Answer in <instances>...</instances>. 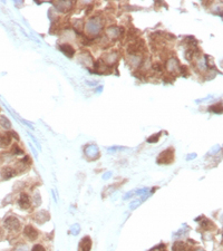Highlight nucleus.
I'll use <instances>...</instances> for the list:
<instances>
[{"mask_svg":"<svg viewBox=\"0 0 223 251\" xmlns=\"http://www.w3.org/2000/svg\"><path fill=\"white\" fill-rule=\"evenodd\" d=\"M174 161V150L172 147L165 150L159 155L157 158V163L159 164H170Z\"/></svg>","mask_w":223,"mask_h":251,"instance_id":"nucleus-1","label":"nucleus"},{"mask_svg":"<svg viewBox=\"0 0 223 251\" xmlns=\"http://www.w3.org/2000/svg\"><path fill=\"white\" fill-rule=\"evenodd\" d=\"M4 227H6L8 230L16 231V230L19 229V227H20V222H19V220H18L16 217L11 215V217H8L7 219H6V221H4Z\"/></svg>","mask_w":223,"mask_h":251,"instance_id":"nucleus-2","label":"nucleus"},{"mask_svg":"<svg viewBox=\"0 0 223 251\" xmlns=\"http://www.w3.org/2000/svg\"><path fill=\"white\" fill-rule=\"evenodd\" d=\"M60 50L63 51L64 54L66 56H68V57H73V55L75 54V50H74V48H73L70 45H60Z\"/></svg>","mask_w":223,"mask_h":251,"instance_id":"nucleus-7","label":"nucleus"},{"mask_svg":"<svg viewBox=\"0 0 223 251\" xmlns=\"http://www.w3.org/2000/svg\"><path fill=\"white\" fill-rule=\"evenodd\" d=\"M11 142L10 133H0V146H8Z\"/></svg>","mask_w":223,"mask_h":251,"instance_id":"nucleus-6","label":"nucleus"},{"mask_svg":"<svg viewBox=\"0 0 223 251\" xmlns=\"http://www.w3.org/2000/svg\"><path fill=\"white\" fill-rule=\"evenodd\" d=\"M13 175H15V172H13V170L11 169V167H9V166H7V167H4L2 170H1V176L4 178V179H10V178H13Z\"/></svg>","mask_w":223,"mask_h":251,"instance_id":"nucleus-8","label":"nucleus"},{"mask_svg":"<svg viewBox=\"0 0 223 251\" xmlns=\"http://www.w3.org/2000/svg\"><path fill=\"white\" fill-rule=\"evenodd\" d=\"M18 203L20 205L21 209H28L30 207V200H29V196L27 195L26 193H21L20 198H19V201Z\"/></svg>","mask_w":223,"mask_h":251,"instance_id":"nucleus-5","label":"nucleus"},{"mask_svg":"<svg viewBox=\"0 0 223 251\" xmlns=\"http://www.w3.org/2000/svg\"><path fill=\"white\" fill-rule=\"evenodd\" d=\"M24 233H25V235L29 239V240H35V239L38 237V231L35 229L34 227H31V226L26 227Z\"/></svg>","mask_w":223,"mask_h":251,"instance_id":"nucleus-4","label":"nucleus"},{"mask_svg":"<svg viewBox=\"0 0 223 251\" xmlns=\"http://www.w3.org/2000/svg\"><path fill=\"white\" fill-rule=\"evenodd\" d=\"M185 249H186L185 244L182 242V241H176V242H174V244H173V247H172L173 251H185Z\"/></svg>","mask_w":223,"mask_h":251,"instance_id":"nucleus-9","label":"nucleus"},{"mask_svg":"<svg viewBox=\"0 0 223 251\" xmlns=\"http://www.w3.org/2000/svg\"><path fill=\"white\" fill-rule=\"evenodd\" d=\"M90 248H92V239L89 237H85L80 241L78 251H90Z\"/></svg>","mask_w":223,"mask_h":251,"instance_id":"nucleus-3","label":"nucleus"},{"mask_svg":"<svg viewBox=\"0 0 223 251\" xmlns=\"http://www.w3.org/2000/svg\"><path fill=\"white\" fill-rule=\"evenodd\" d=\"M0 235H1V230H0Z\"/></svg>","mask_w":223,"mask_h":251,"instance_id":"nucleus-13","label":"nucleus"},{"mask_svg":"<svg viewBox=\"0 0 223 251\" xmlns=\"http://www.w3.org/2000/svg\"><path fill=\"white\" fill-rule=\"evenodd\" d=\"M221 105H215V106H211L210 110L211 111L215 112V113H221V110H218V107H220Z\"/></svg>","mask_w":223,"mask_h":251,"instance_id":"nucleus-12","label":"nucleus"},{"mask_svg":"<svg viewBox=\"0 0 223 251\" xmlns=\"http://www.w3.org/2000/svg\"><path fill=\"white\" fill-rule=\"evenodd\" d=\"M31 251H45V248L42 247V246H40V244H36V246L33 248V250Z\"/></svg>","mask_w":223,"mask_h":251,"instance_id":"nucleus-11","label":"nucleus"},{"mask_svg":"<svg viewBox=\"0 0 223 251\" xmlns=\"http://www.w3.org/2000/svg\"><path fill=\"white\" fill-rule=\"evenodd\" d=\"M13 152L15 154H21L22 153V151H21L20 149H19V147H18V145H13Z\"/></svg>","mask_w":223,"mask_h":251,"instance_id":"nucleus-10","label":"nucleus"}]
</instances>
